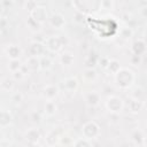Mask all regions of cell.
<instances>
[{"label": "cell", "instance_id": "obj_19", "mask_svg": "<svg viewBox=\"0 0 147 147\" xmlns=\"http://www.w3.org/2000/svg\"><path fill=\"white\" fill-rule=\"evenodd\" d=\"M31 49H34V52L32 53V54H33L32 56H36V57H37V56H38V55H37V51H38V54L40 55V54L44 52V46H42L40 42H33V44L31 45Z\"/></svg>", "mask_w": 147, "mask_h": 147}, {"label": "cell", "instance_id": "obj_12", "mask_svg": "<svg viewBox=\"0 0 147 147\" xmlns=\"http://www.w3.org/2000/svg\"><path fill=\"white\" fill-rule=\"evenodd\" d=\"M25 136H26V139L29 141H31V142H37L39 140V138H40V133H39V131L37 129H30L26 132Z\"/></svg>", "mask_w": 147, "mask_h": 147}, {"label": "cell", "instance_id": "obj_8", "mask_svg": "<svg viewBox=\"0 0 147 147\" xmlns=\"http://www.w3.org/2000/svg\"><path fill=\"white\" fill-rule=\"evenodd\" d=\"M6 54L10 60H18L21 55V48L17 45H10L6 48Z\"/></svg>", "mask_w": 147, "mask_h": 147}, {"label": "cell", "instance_id": "obj_3", "mask_svg": "<svg viewBox=\"0 0 147 147\" xmlns=\"http://www.w3.org/2000/svg\"><path fill=\"white\" fill-rule=\"evenodd\" d=\"M123 100L119 98V96H116V95H111L107 99L106 101V107L107 109L113 113V114H117L119 113L122 109H123Z\"/></svg>", "mask_w": 147, "mask_h": 147}, {"label": "cell", "instance_id": "obj_2", "mask_svg": "<svg viewBox=\"0 0 147 147\" xmlns=\"http://www.w3.org/2000/svg\"><path fill=\"white\" fill-rule=\"evenodd\" d=\"M82 133H83L84 138L87 140L95 139L100 134V127L95 122L91 121V122H87L84 124V126L82 129Z\"/></svg>", "mask_w": 147, "mask_h": 147}, {"label": "cell", "instance_id": "obj_9", "mask_svg": "<svg viewBox=\"0 0 147 147\" xmlns=\"http://www.w3.org/2000/svg\"><path fill=\"white\" fill-rule=\"evenodd\" d=\"M85 100H86V102H87L90 106H96V105H99L100 95H99L95 91H91V92L86 93Z\"/></svg>", "mask_w": 147, "mask_h": 147}, {"label": "cell", "instance_id": "obj_23", "mask_svg": "<svg viewBox=\"0 0 147 147\" xmlns=\"http://www.w3.org/2000/svg\"><path fill=\"white\" fill-rule=\"evenodd\" d=\"M23 5H24V7H25V8L29 10V13H30V11L38 5V2H36V1H25Z\"/></svg>", "mask_w": 147, "mask_h": 147}, {"label": "cell", "instance_id": "obj_24", "mask_svg": "<svg viewBox=\"0 0 147 147\" xmlns=\"http://www.w3.org/2000/svg\"><path fill=\"white\" fill-rule=\"evenodd\" d=\"M133 140H134L137 144H139L140 140H141V142H144V136H142V133H141L140 131H136V133L133 134Z\"/></svg>", "mask_w": 147, "mask_h": 147}, {"label": "cell", "instance_id": "obj_21", "mask_svg": "<svg viewBox=\"0 0 147 147\" xmlns=\"http://www.w3.org/2000/svg\"><path fill=\"white\" fill-rule=\"evenodd\" d=\"M114 1L111 0H103L100 2V8L102 9H113L114 8Z\"/></svg>", "mask_w": 147, "mask_h": 147}, {"label": "cell", "instance_id": "obj_7", "mask_svg": "<svg viewBox=\"0 0 147 147\" xmlns=\"http://www.w3.org/2000/svg\"><path fill=\"white\" fill-rule=\"evenodd\" d=\"M57 93H59L57 87L55 85H52V84L46 85L45 88H44V91H42V95H44V98L47 101H53V99L57 95Z\"/></svg>", "mask_w": 147, "mask_h": 147}, {"label": "cell", "instance_id": "obj_16", "mask_svg": "<svg viewBox=\"0 0 147 147\" xmlns=\"http://www.w3.org/2000/svg\"><path fill=\"white\" fill-rule=\"evenodd\" d=\"M107 67H108V69L115 75L119 69H121V67H119V63H118V61H116V60H110L109 62H108V64H107Z\"/></svg>", "mask_w": 147, "mask_h": 147}, {"label": "cell", "instance_id": "obj_6", "mask_svg": "<svg viewBox=\"0 0 147 147\" xmlns=\"http://www.w3.org/2000/svg\"><path fill=\"white\" fill-rule=\"evenodd\" d=\"M45 45H46V47H47L49 51H52V52H57V51L62 47V41H61V39H60L59 37L52 36V37H49V38L45 41Z\"/></svg>", "mask_w": 147, "mask_h": 147}, {"label": "cell", "instance_id": "obj_11", "mask_svg": "<svg viewBox=\"0 0 147 147\" xmlns=\"http://www.w3.org/2000/svg\"><path fill=\"white\" fill-rule=\"evenodd\" d=\"M11 114L7 110H0V126H7L11 123Z\"/></svg>", "mask_w": 147, "mask_h": 147}, {"label": "cell", "instance_id": "obj_5", "mask_svg": "<svg viewBox=\"0 0 147 147\" xmlns=\"http://www.w3.org/2000/svg\"><path fill=\"white\" fill-rule=\"evenodd\" d=\"M49 23L54 29H62L65 25V18L60 13H54L49 17Z\"/></svg>", "mask_w": 147, "mask_h": 147}, {"label": "cell", "instance_id": "obj_18", "mask_svg": "<svg viewBox=\"0 0 147 147\" xmlns=\"http://www.w3.org/2000/svg\"><path fill=\"white\" fill-rule=\"evenodd\" d=\"M8 68L10 69L11 72H16V71L21 70L22 65H21V62L18 60H10V63H9Z\"/></svg>", "mask_w": 147, "mask_h": 147}, {"label": "cell", "instance_id": "obj_17", "mask_svg": "<svg viewBox=\"0 0 147 147\" xmlns=\"http://www.w3.org/2000/svg\"><path fill=\"white\" fill-rule=\"evenodd\" d=\"M96 78V74L93 69H86L84 72V79L87 82H93Z\"/></svg>", "mask_w": 147, "mask_h": 147}, {"label": "cell", "instance_id": "obj_20", "mask_svg": "<svg viewBox=\"0 0 147 147\" xmlns=\"http://www.w3.org/2000/svg\"><path fill=\"white\" fill-rule=\"evenodd\" d=\"M74 147H91V144L87 139L85 138H80V139H77L74 144Z\"/></svg>", "mask_w": 147, "mask_h": 147}, {"label": "cell", "instance_id": "obj_4", "mask_svg": "<svg viewBox=\"0 0 147 147\" xmlns=\"http://www.w3.org/2000/svg\"><path fill=\"white\" fill-rule=\"evenodd\" d=\"M30 18H32L38 24L44 23L47 20V10L44 6L37 5L31 11H30Z\"/></svg>", "mask_w": 147, "mask_h": 147}, {"label": "cell", "instance_id": "obj_1", "mask_svg": "<svg viewBox=\"0 0 147 147\" xmlns=\"http://www.w3.org/2000/svg\"><path fill=\"white\" fill-rule=\"evenodd\" d=\"M115 80H116V83L118 84L119 87L127 88L129 86L132 85V83L134 80V75L127 68H121L115 74Z\"/></svg>", "mask_w": 147, "mask_h": 147}, {"label": "cell", "instance_id": "obj_10", "mask_svg": "<svg viewBox=\"0 0 147 147\" xmlns=\"http://www.w3.org/2000/svg\"><path fill=\"white\" fill-rule=\"evenodd\" d=\"M63 86L67 88V91L74 93V92L76 91L77 86H78V82H77L76 78L70 77V78H67L65 80H63Z\"/></svg>", "mask_w": 147, "mask_h": 147}, {"label": "cell", "instance_id": "obj_14", "mask_svg": "<svg viewBox=\"0 0 147 147\" xmlns=\"http://www.w3.org/2000/svg\"><path fill=\"white\" fill-rule=\"evenodd\" d=\"M132 49H133V52H134V54L133 55H138V56H140L141 54H140V52H139V49H141V52L144 53L145 52V42L142 41V40H138V41H136L134 44H133V47H132Z\"/></svg>", "mask_w": 147, "mask_h": 147}, {"label": "cell", "instance_id": "obj_13", "mask_svg": "<svg viewBox=\"0 0 147 147\" xmlns=\"http://www.w3.org/2000/svg\"><path fill=\"white\" fill-rule=\"evenodd\" d=\"M60 61L63 65H71V63L74 62V55L69 52H64V53L61 54Z\"/></svg>", "mask_w": 147, "mask_h": 147}, {"label": "cell", "instance_id": "obj_15", "mask_svg": "<svg viewBox=\"0 0 147 147\" xmlns=\"http://www.w3.org/2000/svg\"><path fill=\"white\" fill-rule=\"evenodd\" d=\"M45 111L47 115L52 116L56 113V105L53 102V101H47L46 105H45Z\"/></svg>", "mask_w": 147, "mask_h": 147}, {"label": "cell", "instance_id": "obj_22", "mask_svg": "<svg viewBox=\"0 0 147 147\" xmlns=\"http://www.w3.org/2000/svg\"><path fill=\"white\" fill-rule=\"evenodd\" d=\"M1 86H2V88H3V90L9 91V90H11V88H13V80H9L8 78H6V79H3V80H2Z\"/></svg>", "mask_w": 147, "mask_h": 147}, {"label": "cell", "instance_id": "obj_25", "mask_svg": "<svg viewBox=\"0 0 147 147\" xmlns=\"http://www.w3.org/2000/svg\"><path fill=\"white\" fill-rule=\"evenodd\" d=\"M1 21H2V16H1V14H0V24H1Z\"/></svg>", "mask_w": 147, "mask_h": 147}]
</instances>
